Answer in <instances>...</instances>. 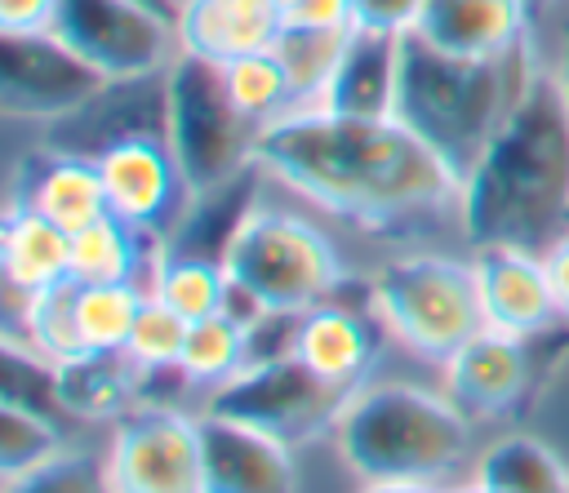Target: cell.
Instances as JSON below:
<instances>
[{
  "label": "cell",
  "mask_w": 569,
  "mask_h": 493,
  "mask_svg": "<svg viewBox=\"0 0 569 493\" xmlns=\"http://www.w3.org/2000/svg\"><path fill=\"white\" fill-rule=\"evenodd\" d=\"M476 289H480V311L489 329L507 333H538L560 324V306L547 280V262L538 249L520 244H485L476 249Z\"/></svg>",
  "instance_id": "15"
},
{
  "label": "cell",
  "mask_w": 569,
  "mask_h": 493,
  "mask_svg": "<svg viewBox=\"0 0 569 493\" xmlns=\"http://www.w3.org/2000/svg\"><path fill=\"white\" fill-rule=\"evenodd\" d=\"M222 80H227L236 107H240L258 129L293 111L289 71H284V62H280L271 49H258V53H244V58L227 62V67H222Z\"/></svg>",
  "instance_id": "29"
},
{
  "label": "cell",
  "mask_w": 569,
  "mask_h": 493,
  "mask_svg": "<svg viewBox=\"0 0 569 493\" xmlns=\"http://www.w3.org/2000/svg\"><path fill=\"white\" fill-rule=\"evenodd\" d=\"M160 240L142 235L124 218L107 213L80 231H71V280L80 284H138V275L156 266Z\"/></svg>",
  "instance_id": "24"
},
{
  "label": "cell",
  "mask_w": 569,
  "mask_h": 493,
  "mask_svg": "<svg viewBox=\"0 0 569 493\" xmlns=\"http://www.w3.org/2000/svg\"><path fill=\"white\" fill-rule=\"evenodd\" d=\"M378 315L387 329L422 360H453L480 329V289L471 262L445 258V253H413L396 258L373 280Z\"/></svg>",
  "instance_id": "5"
},
{
  "label": "cell",
  "mask_w": 569,
  "mask_h": 493,
  "mask_svg": "<svg viewBox=\"0 0 569 493\" xmlns=\"http://www.w3.org/2000/svg\"><path fill=\"white\" fill-rule=\"evenodd\" d=\"M356 0H293L284 9V22H307V27H351Z\"/></svg>",
  "instance_id": "39"
},
{
  "label": "cell",
  "mask_w": 569,
  "mask_h": 493,
  "mask_svg": "<svg viewBox=\"0 0 569 493\" xmlns=\"http://www.w3.org/2000/svg\"><path fill=\"white\" fill-rule=\"evenodd\" d=\"M147 293L169 302L182 320H204L218 315L222 293H227V266L222 262H200V258H169L156 253Z\"/></svg>",
  "instance_id": "28"
},
{
  "label": "cell",
  "mask_w": 569,
  "mask_h": 493,
  "mask_svg": "<svg viewBox=\"0 0 569 493\" xmlns=\"http://www.w3.org/2000/svg\"><path fill=\"white\" fill-rule=\"evenodd\" d=\"M58 0H0V31H49Z\"/></svg>",
  "instance_id": "40"
},
{
  "label": "cell",
  "mask_w": 569,
  "mask_h": 493,
  "mask_svg": "<svg viewBox=\"0 0 569 493\" xmlns=\"http://www.w3.org/2000/svg\"><path fill=\"white\" fill-rule=\"evenodd\" d=\"M227 275L253 289L271 311H311L347 275L333 240L284 209L258 204L227 249Z\"/></svg>",
  "instance_id": "8"
},
{
  "label": "cell",
  "mask_w": 569,
  "mask_h": 493,
  "mask_svg": "<svg viewBox=\"0 0 569 493\" xmlns=\"http://www.w3.org/2000/svg\"><path fill=\"white\" fill-rule=\"evenodd\" d=\"M422 0H356L351 27L360 31H387V36H405L418 22Z\"/></svg>",
  "instance_id": "38"
},
{
  "label": "cell",
  "mask_w": 569,
  "mask_h": 493,
  "mask_svg": "<svg viewBox=\"0 0 569 493\" xmlns=\"http://www.w3.org/2000/svg\"><path fill=\"white\" fill-rule=\"evenodd\" d=\"M187 329H191V320H182L169 302H160L156 293H147L142 298V311H138V320L129 329L124 355L133 364H178L182 360Z\"/></svg>",
  "instance_id": "36"
},
{
  "label": "cell",
  "mask_w": 569,
  "mask_h": 493,
  "mask_svg": "<svg viewBox=\"0 0 569 493\" xmlns=\"http://www.w3.org/2000/svg\"><path fill=\"white\" fill-rule=\"evenodd\" d=\"M396 80H400V36L351 27L333 80L320 98V111L351 120H382L396 111Z\"/></svg>",
  "instance_id": "21"
},
{
  "label": "cell",
  "mask_w": 569,
  "mask_h": 493,
  "mask_svg": "<svg viewBox=\"0 0 569 493\" xmlns=\"http://www.w3.org/2000/svg\"><path fill=\"white\" fill-rule=\"evenodd\" d=\"M529 4V13H538V9H547V4H556V0H525Z\"/></svg>",
  "instance_id": "46"
},
{
  "label": "cell",
  "mask_w": 569,
  "mask_h": 493,
  "mask_svg": "<svg viewBox=\"0 0 569 493\" xmlns=\"http://www.w3.org/2000/svg\"><path fill=\"white\" fill-rule=\"evenodd\" d=\"M542 262H547V280H551L560 320H569V231H560V235L542 249Z\"/></svg>",
  "instance_id": "41"
},
{
  "label": "cell",
  "mask_w": 569,
  "mask_h": 493,
  "mask_svg": "<svg viewBox=\"0 0 569 493\" xmlns=\"http://www.w3.org/2000/svg\"><path fill=\"white\" fill-rule=\"evenodd\" d=\"M142 298L147 293L138 284H80L76 311H80L84 351H124L129 329L142 311Z\"/></svg>",
  "instance_id": "33"
},
{
  "label": "cell",
  "mask_w": 569,
  "mask_h": 493,
  "mask_svg": "<svg viewBox=\"0 0 569 493\" xmlns=\"http://www.w3.org/2000/svg\"><path fill=\"white\" fill-rule=\"evenodd\" d=\"M76 298H80V284L67 275L40 293H31V311H27V346H36L40 355H49L53 364H67L76 355H89L84 351V338H80V311H76Z\"/></svg>",
  "instance_id": "30"
},
{
  "label": "cell",
  "mask_w": 569,
  "mask_h": 493,
  "mask_svg": "<svg viewBox=\"0 0 569 493\" xmlns=\"http://www.w3.org/2000/svg\"><path fill=\"white\" fill-rule=\"evenodd\" d=\"M102 187H107V204L116 218H124L129 227H138L151 240H164L178 218L191 204V187L169 151L164 138H133L111 147L102 160Z\"/></svg>",
  "instance_id": "14"
},
{
  "label": "cell",
  "mask_w": 569,
  "mask_h": 493,
  "mask_svg": "<svg viewBox=\"0 0 569 493\" xmlns=\"http://www.w3.org/2000/svg\"><path fill=\"white\" fill-rule=\"evenodd\" d=\"M0 400L4 404H22L49 422L71 417L62 404V386H58V364L49 355H40L36 346H18L4 342L0 351Z\"/></svg>",
  "instance_id": "31"
},
{
  "label": "cell",
  "mask_w": 569,
  "mask_h": 493,
  "mask_svg": "<svg viewBox=\"0 0 569 493\" xmlns=\"http://www.w3.org/2000/svg\"><path fill=\"white\" fill-rule=\"evenodd\" d=\"M276 4H280V9H289V4H293V0H276Z\"/></svg>",
  "instance_id": "47"
},
{
  "label": "cell",
  "mask_w": 569,
  "mask_h": 493,
  "mask_svg": "<svg viewBox=\"0 0 569 493\" xmlns=\"http://www.w3.org/2000/svg\"><path fill=\"white\" fill-rule=\"evenodd\" d=\"M356 386L329 382L302 355H280L271 364L244 369L231 382L209 391V413L253 426L284 449L311 444L325 431H338L342 413L351 409Z\"/></svg>",
  "instance_id": "9"
},
{
  "label": "cell",
  "mask_w": 569,
  "mask_h": 493,
  "mask_svg": "<svg viewBox=\"0 0 569 493\" xmlns=\"http://www.w3.org/2000/svg\"><path fill=\"white\" fill-rule=\"evenodd\" d=\"M62 453V426L22 409V404H0V471L18 475L40 462Z\"/></svg>",
  "instance_id": "35"
},
{
  "label": "cell",
  "mask_w": 569,
  "mask_h": 493,
  "mask_svg": "<svg viewBox=\"0 0 569 493\" xmlns=\"http://www.w3.org/2000/svg\"><path fill=\"white\" fill-rule=\"evenodd\" d=\"M0 493H116L111 475H107V462L93 457V453H53L49 462L31 466V471H18V475H4V489Z\"/></svg>",
  "instance_id": "34"
},
{
  "label": "cell",
  "mask_w": 569,
  "mask_h": 493,
  "mask_svg": "<svg viewBox=\"0 0 569 493\" xmlns=\"http://www.w3.org/2000/svg\"><path fill=\"white\" fill-rule=\"evenodd\" d=\"M133 4H142V9H151L156 18H164V22H173V27H178V13H182V0H133Z\"/></svg>",
  "instance_id": "44"
},
{
  "label": "cell",
  "mask_w": 569,
  "mask_h": 493,
  "mask_svg": "<svg viewBox=\"0 0 569 493\" xmlns=\"http://www.w3.org/2000/svg\"><path fill=\"white\" fill-rule=\"evenodd\" d=\"M525 0H422L413 31L462 58H498L529 40Z\"/></svg>",
  "instance_id": "20"
},
{
  "label": "cell",
  "mask_w": 569,
  "mask_h": 493,
  "mask_svg": "<svg viewBox=\"0 0 569 493\" xmlns=\"http://www.w3.org/2000/svg\"><path fill=\"white\" fill-rule=\"evenodd\" d=\"M445 493H493V489H485V484H471V489H445Z\"/></svg>",
  "instance_id": "45"
},
{
  "label": "cell",
  "mask_w": 569,
  "mask_h": 493,
  "mask_svg": "<svg viewBox=\"0 0 569 493\" xmlns=\"http://www.w3.org/2000/svg\"><path fill=\"white\" fill-rule=\"evenodd\" d=\"M338 453L360 480L436 484L467 457L471 422L449 395L422 386H360L338 422Z\"/></svg>",
  "instance_id": "4"
},
{
  "label": "cell",
  "mask_w": 569,
  "mask_h": 493,
  "mask_svg": "<svg viewBox=\"0 0 569 493\" xmlns=\"http://www.w3.org/2000/svg\"><path fill=\"white\" fill-rule=\"evenodd\" d=\"M49 31L107 80L164 71L178 58V27L133 0H58Z\"/></svg>",
  "instance_id": "10"
},
{
  "label": "cell",
  "mask_w": 569,
  "mask_h": 493,
  "mask_svg": "<svg viewBox=\"0 0 569 493\" xmlns=\"http://www.w3.org/2000/svg\"><path fill=\"white\" fill-rule=\"evenodd\" d=\"M387 320L378 315V306H351V302H320L311 311H302L298 324V346L293 355H302L316 373H325L329 382L342 386H365V378L373 373L382 342H387Z\"/></svg>",
  "instance_id": "16"
},
{
  "label": "cell",
  "mask_w": 569,
  "mask_h": 493,
  "mask_svg": "<svg viewBox=\"0 0 569 493\" xmlns=\"http://www.w3.org/2000/svg\"><path fill=\"white\" fill-rule=\"evenodd\" d=\"M200 453H204V493H293V457L280 440L218 417L204 409L200 417Z\"/></svg>",
  "instance_id": "17"
},
{
  "label": "cell",
  "mask_w": 569,
  "mask_h": 493,
  "mask_svg": "<svg viewBox=\"0 0 569 493\" xmlns=\"http://www.w3.org/2000/svg\"><path fill=\"white\" fill-rule=\"evenodd\" d=\"M58 386L71 417H124L138 409V364L124 351H89L58 364Z\"/></svg>",
  "instance_id": "25"
},
{
  "label": "cell",
  "mask_w": 569,
  "mask_h": 493,
  "mask_svg": "<svg viewBox=\"0 0 569 493\" xmlns=\"http://www.w3.org/2000/svg\"><path fill=\"white\" fill-rule=\"evenodd\" d=\"M458 222L476 249L520 244L542 253L569 231V107L556 67L538 62L529 89L467 169Z\"/></svg>",
  "instance_id": "2"
},
{
  "label": "cell",
  "mask_w": 569,
  "mask_h": 493,
  "mask_svg": "<svg viewBox=\"0 0 569 493\" xmlns=\"http://www.w3.org/2000/svg\"><path fill=\"white\" fill-rule=\"evenodd\" d=\"M360 493H436L431 484H409V480H365Z\"/></svg>",
  "instance_id": "42"
},
{
  "label": "cell",
  "mask_w": 569,
  "mask_h": 493,
  "mask_svg": "<svg viewBox=\"0 0 569 493\" xmlns=\"http://www.w3.org/2000/svg\"><path fill=\"white\" fill-rule=\"evenodd\" d=\"M178 364L187 369V378L196 386H209L213 391V386L231 382L236 373H244V329L231 324L227 315L191 320Z\"/></svg>",
  "instance_id": "32"
},
{
  "label": "cell",
  "mask_w": 569,
  "mask_h": 493,
  "mask_svg": "<svg viewBox=\"0 0 569 493\" xmlns=\"http://www.w3.org/2000/svg\"><path fill=\"white\" fill-rule=\"evenodd\" d=\"M556 76H560V93H565V107H569V13H565V31H560V62H556Z\"/></svg>",
  "instance_id": "43"
},
{
  "label": "cell",
  "mask_w": 569,
  "mask_h": 493,
  "mask_svg": "<svg viewBox=\"0 0 569 493\" xmlns=\"http://www.w3.org/2000/svg\"><path fill=\"white\" fill-rule=\"evenodd\" d=\"M258 169L360 231H418L445 209L458 213V173L396 115L351 120L333 111H289L258 129Z\"/></svg>",
  "instance_id": "1"
},
{
  "label": "cell",
  "mask_w": 569,
  "mask_h": 493,
  "mask_svg": "<svg viewBox=\"0 0 569 493\" xmlns=\"http://www.w3.org/2000/svg\"><path fill=\"white\" fill-rule=\"evenodd\" d=\"M9 204H27V209L53 218L67 231H80V227H89V222L111 213L107 187H102V169L93 160L62 155V151H53L44 142L18 160Z\"/></svg>",
  "instance_id": "18"
},
{
  "label": "cell",
  "mask_w": 569,
  "mask_h": 493,
  "mask_svg": "<svg viewBox=\"0 0 569 493\" xmlns=\"http://www.w3.org/2000/svg\"><path fill=\"white\" fill-rule=\"evenodd\" d=\"M351 31V27H347ZM347 31L342 27H307V22H284L271 40V53L284 62L289 71V84H293V111H311L320 107L329 80H333V67L342 58V44H347Z\"/></svg>",
  "instance_id": "26"
},
{
  "label": "cell",
  "mask_w": 569,
  "mask_h": 493,
  "mask_svg": "<svg viewBox=\"0 0 569 493\" xmlns=\"http://www.w3.org/2000/svg\"><path fill=\"white\" fill-rule=\"evenodd\" d=\"M107 76L53 31H0V111L9 120H58L89 102Z\"/></svg>",
  "instance_id": "12"
},
{
  "label": "cell",
  "mask_w": 569,
  "mask_h": 493,
  "mask_svg": "<svg viewBox=\"0 0 569 493\" xmlns=\"http://www.w3.org/2000/svg\"><path fill=\"white\" fill-rule=\"evenodd\" d=\"M280 27L284 9L276 0H182L178 49L227 67L244 53L271 49Z\"/></svg>",
  "instance_id": "19"
},
{
  "label": "cell",
  "mask_w": 569,
  "mask_h": 493,
  "mask_svg": "<svg viewBox=\"0 0 569 493\" xmlns=\"http://www.w3.org/2000/svg\"><path fill=\"white\" fill-rule=\"evenodd\" d=\"M538 71L533 40L498 53V58H462L449 53L418 31L400 36V80H396V120L413 129L453 173L458 182L480 160L489 138L502 129L520 93Z\"/></svg>",
  "instance_id": "3"
},
{
  "label": "cell",
  "mask_w": 569,
  "mask_h": 493,
  "mask_svg": "<svg viewBox=\"0 0 569 493\" xmlns=\"http://www.w3.org/2000/svg\"><path fill=\"white\" fill-rule=\"evenodd\" d=\"M476 484L493 493H569V471L542 440L507 435L480 453Z\"/></svg>",
  "instance_id": "27"
},
{
  "label": "cell",
  "mask_w": 569,
  "mask_h": 493,
  "mask_svg": "<svg viewBox=\"0 0 569 493\" xmlns=\"http://www.w3.org/2000/svg\"><path fill=\"white\" fill-rule=\"evenodd\" d=\"M258 124L236 107L222 67L196 53L169 62V151L191 191H213L253 164Z\"/></svg>",
  "instance_id": "7"
},
{
  "label": "cell",
  "mask_w": 569,
  "mask_h": 493,
  "mask_svg": "<svg viewBox=\"0 0 569 493\" xmlns=\"http://www.w3.org/2000/svg\"><path fill=\"white\" fill-rule=\"evenodd\" d=\"M298 324H302V311H267L253 329H244V369L271 364L280 355H293Z\"/></svg>",
  "instance_id": "37"
},
{
  "label": "cell",
  "mask_w": 569,
  "mask_h": 493,
  "mask_svg": "<svg viewBox=\"0 0 569 493\" xmlns=\"http://www.w3.org/2000/svg\"><path fill=\"white\" fill-rule=\"evenodd\" d=\"M569 360V320L538 333L480 329L453 360H445V395L467 422H507L533 413L560 364Z\"/></svg>",
  "instance_id": "6"
},
{
  "label": "cell",
  "mask_w": 569,
  "mask_h": 493,
  "mask_svg": "<svg viewBox=\"0 0 569 493\" xmlns=\"http://www.w3.org/2000/svg\"><path fill=\"white\" fill-rule=\"evenodd\" d=\"M258 209V160L236 173L231 182L213 191H196L178 227L160 240V253L169 258H200V262H227L231 240L240 235L244 218Z\"/></svg>",
  "instance_id": "22"
},
{
  "label": "cell",
  "mask_w": 569,
  "mask_h": 493,
  "mask_svg": "<svg viewBox=\"0 0 569 493\" xmlns=\"http://www.w3.org/2000/svg\"><path fill=\"white\" fill-rule=\"evenodd\" d=\"M107 475L116 493H204L200 417L178 409H129L116 422Z\"/></svg>",
  "instance_id": "11"
},
{
  "label": "cell",
  "mask_w": 569,
  "mask_h": 493,
  "mask_svg": "<svg viewBox=\"0 0 569 493\" xmlns=\"http://www.w3.org/2000/svg\"><path fill=\"white\" fill-rule=\"evenodd\" d=\"M133 138H164L169 142V67L147 76L107 80L89 102L44 124V147L80 160H102L111 147Z\"/></svg>",
  "instance_id": "13"
},
{
  "label": "cell",
  "mask_w": 569,
  "mask_h": 493,
  "mask_svg": "<svg viewBox=\"0 0 569 493\" xmlns=\"http://www.w3.org/2000/svg\"><path fill=\"white\" fill-rule=\"evenodd\" d=\"M0 266L4 284L40 293L71 275V231L27 204H9L0 222Z\"/></svg>",
  "instance_id": "23"
}]
</instances>
